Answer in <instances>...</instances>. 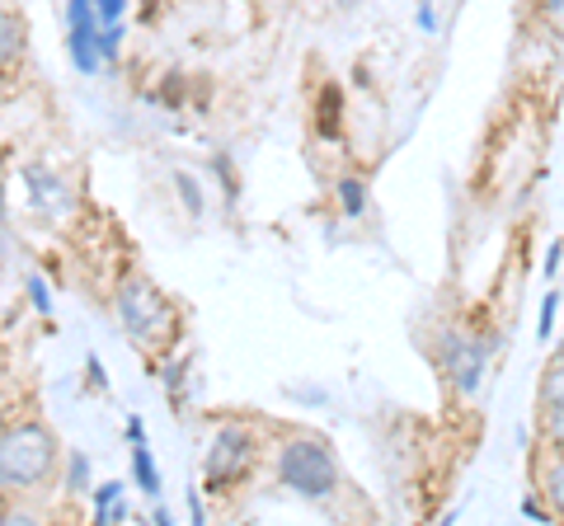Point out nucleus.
<instances>
[{
  "instance_id": "1",
  "label": "nucleus",
  "mask_w": 564,
  "mask_h": 526,
  "mask_svg": "<svg viewBox=\"0 0 564 526\" xmlns=\"http://www.w3.org/2000/svg\"><path fill=\"white\" fill-rule=\"evenodd\" d=\"M278 484L296 498L325 503L339 489V461H334V451L321 437H292L278 451Z\"/></svg>"
},
{
  "instance_id": "11",
  "label": "nucleus",
  "mask_w": 564,
  "mask_h": 526,
  "mask_svg": "<svg viewBox=\"0 0 564 526\" xmlns=\"http://www.w3.org/2000/svg\"><path fill=\"white\" fill-rule=\"evenodd\" d=\"M541 484H545V498H551V513L564 522V451L555 456L551 465H545V475H541Z\"/></svg>"
},
{
  "instance_id": "7",
  "label": "nucleus",
  "mask_w": 564,
  "mask_h": 526,
  "mask_svg": "<svg viewBox=\"0 0 564 526\" xmlns=\"http://www.w3.org/2000/svg\"><path fill=\"white\" fill-rule=\"evenodd\" d=\"M66 52H70V62H76V72L80 76H95L104 62V20H90V24H70L66 33Z\"/></svg>"
},
{
  "instance_id": "16",
  "label": "nucleus",
  "mask_w": 564,
  "mask_h": 526,
  "mask_svg": "<svg viewBox=\"0 0 564 526\" xmlns=\"http://www.w3.org/2000/svg\"><path fill=\"white\" fill-rule=\"evenodd\" d=\"M24 292H29V306H33V310H39V315H52V296H47V283H43L39 273H29V277H24Z\"/></svg>"
},
{
  "instance_id": "26",
  "label": "nucleus",
  "mask_w": 564,
  "mask_h": 526,
  "mask_svg": "<svg viewBox=\"0 0 564 526\" xmlns=\"http://www.w3.org/2000/svg\"><path fill=\"white\" fill-rule=\"evenodd\" d=\"M419 29H423V33H433V29H437V14H433V6H419Z\"/></svg>"
},
{
  "instance_id": "9",
  "label": "nucleus",
  "mask_w": 564,
  "mask_h": 526,
  "mask_svg": "<svg viewBox=\"0 0 564 526\" xmlns=\"http://www.w3.org/2000/svg\"><path fill=\"white\" fill-rule=\"evenodd\" d=\"M541 405H545V414L564 409V343H560V353L551 358V366H545V376H541Z\"/></svg>"
},
{
  "instance_id": "8",
  "label": "nucleus",
  "mask_w": 564,
  "mask_h": 526,
  "mask_svg": "<svg viewBox=\"0 0 564 526\" xmlns=\"http://www.w3.org/2000/svg\"><path fill=\"white\" fill-rule=\"evenodd\" d=\"M132 480H137V489H141L147 498L161 494V470H155L147 442H132Z\"/></svg>"
},
{
  "instance_id": "27",
  "label": "nucleus",
  "mask_w": 564,
  "mask_h": 526,
  "mask_svg": "<svg viewBox=\"0 0 564 526\" xmlns=\"http://www.w3.org/2000/svg\"><path fill=\"white\" fill-rule=\"evenodd\" d=\"M188 517H193V522H207V513H203V498H198V489H193V494H188Z\"/></svg>"
},
{
  "instance_id": "5",
  "label": "nucleus",
  "mask_w": 564,
  "mask_h": 526,
  "mask_svg": "<svg viewBox=\"0 0 564 526\" xmlns=\"http://www.w3.org/2000/svg\"><path fill=\"white\" fill-rule=\"evenodd\" d=\"M485 366H489V339L466 335V329H447V339H443V372L452 381V391L462 399H470L475 391H480V381H485Z\"/></svg>"
},
{
  "instance_id": "6",
  "label": "nucleus",
  "mask_w": 564,
  "mask_h": 526,
  "mask_svg": "<svg viewBox=\"0 0 564 526\" xmlns=\"http://www.w3.org/2000/svg\"><path fill=\"white\" fill-rule=\"evenodd\" d=\"M20 179H24V188H29V202L39 207L43 217H66L70 207H76V193H70V184L62 179L57 169H47V165H24Z\"/></svg>"
},
{
  "instance_id": "21",
  "label": "nucleus",
  "mask_w": 564,
  "mask_h": 526,
  "mask_svg": "<svg viewBox=\"0 0 564 526\" xmlns=\"http://www.w3.org/2000/svg\"><path fill=\"white\" fill-rule=\"evenodd\" d=\"M184 376H188V358H180V362H170V366H165V391H174V395H180V385H184Z\"/></svg>"
},
{
  "instance_id": "10",
  "label": "nucleus",
  "mask_w": 564,
  "mask_h": 526,
  "mask_svg": "<svg viewBox=\"0 0 564 526\" xmlns=\"http://www.w3.org/2000/svg\"><path fill=\"white\" fill-rule=\"evenodd\" d=\"M20 52H24V20L14 10L0 14V62L14 66L20 62Z\"/></svg>"
},
{
  "instance_id": "29",
  "label": "nucleus",
  "mask_w": 564,
  "mask_h": 526,
  "mask_svg": "<svg viewBox=\"0 0 564 526\" xmlns=\"http://www.w3.org/2000/svg\"><path fill=\"white\" fill-rule=\"evenodd\" d=\"M541 10H551V14H560V10H564V0H541Z\"/></svg>"
},
{
  "instance_id": "28",
  "label": "nucleus",
  "mask_w": 564,
  "mask_h": 526,
  "mask_svg": "<svg viewBox=\"0 0 564 526\" xmlns=\"http://www.w3.org/2000/svg\"><path fill=\"white\" fill-rule=\"evenodd\" d=\"M560 259H564V244H551V254H545V277L560 269Z\"/></svg>"
},
{
  "instance_id": "25",
  "label": "nucleus",
  "mask_w": 564,
  "mask_h": 526,
  "mask_svg": "<svg viewBox=\"0 0 564 526\" xmlns=\"http://www.w3.org/2000/svg\"><path fill=\"white\" fill-rule=\"evenodd\" d=\"M128 442H147V424H141L137 414L128 418Z\"/></svg>"
},
{
  "instance_id": "17",
  "label": "nucleus",
  "mask_w": 564,
  "mask_h": 526,
  "mask_svg": "<svg viewBox=\"0 0 564 526\" xmlns=\"http://www.w3.org/2000/svg\"><path fill=\"white\" fill-rule=\"evenodd\" d=\"M122 33H128V29H122V20L104 24V57H109V62H118V52H122Z\"/></svg>"
},
{
  "instance_id": "2",
  "label": "nucleus",
  "mask_w": 564,
  "mask_h": 526,
  "mask_svg": "<svg viewBox=\"0 0 564 526\" xmlns=\"http://www.w3.org/2000/svg\"><path fill=\"white\" fill-rule=\"evenodd\" d=\"M57 465V437L43 424H10L0 432V484L39 489Z\"/></svg>"
},
{
  "instance_id": "4",
  "label": "nucleus",
  "mask_w": 564,
  "mask_h": 526,
  "mask_svg": "<svg viewBox=\"0 0 564 526\" xmlns=\"http://www.w3.org/2000/svg\"><path fill=\"white\" fill-rule=\"evenodd\" d=\"M254 465V432L245 424H221L212 432L207 456H203V480L207 489H231L240 475H250Z\"/></svg>"
},
{
  "instance_id": "14",
  "label": "nucleus",
  "mask_w": 564,
  "mask_h": 526,
  "mask_svg": "<svg viewBox=\"0 0 564 526\" xmlns=\"http://www.w3.org/2000/svg\"><path fill=\"white\" fill-rule=\"evenodd\" d=\"M66 489H70V494H85V489H90V456H85V451L66 456Z\"/></svg>"
},
{
  "instance_id": "13",
  "label": "nucleus",
  "mask_w": 564,
  "mask_h": 526,
  "mask_svg": "<svg viewBox=\"0 0 564 526\" xmlns=\"http://www.w3.org/2000/svg\"><path fill=\"white\" fill-rule=\"evenodd\" d=\"M174 188H180V202H184V212L188 217H203V188H198V179H193L188 169H174Z\"/></svg>"
},
{
  "instance_id": "18",
  "label": "nucleus",
  "mask_w": 564,
  "mask_h": 526,
  "mask_svg": "<svg viewBox=\"0 0 564 526\" xmlns=\"http://www.w3.org/2000/svg\"><path fill=\"white\" fill-rule=\"evenodd\" d=\"M118 498H122V484H118V480L99 484V489H95V513H104V507H113Z\"/></svg>"
},
{
  "instance_id": "24",
  "label": "nucleus",
  "mask_w": 564,
  "mask_h": 526,
  "mask_svg": "<svg viewBox=\"0 0 564 526\" xmlns=\"http://www.w3.org/2000/svg\"><path fill=\"white\" fill-rule=\"evenodd\" d=\"M522 513L532 517V522H551V513H545V507H541L536 498H522Z\"/></svg>"
},
{
  "instance_id": "19",
  "label": "nucleus",
  "mask_w": 564,
  "mask_h": 526,
  "mask_svg": "<svg viewBox=\"0 0 564 526\" xmlns=\"http://www.w3.org/2000/svg\"><path fill=\"white\" fill-rule=\"evenodd\" d=\"M545 437H551V442H555V451H564V409L545 414Z\"/></svg>"
},
{
  "instance_id": "23",
  "label": "nucleus",
  "mask_w": 564,
  "mask_h": 526,
  "mask_svg": "<svg viewBox=\"0 0 564 526\" xmlns=\"http://www.w3.org/2000/svg\"><path fill=\"white\" fill-rule=\"evenodd\" d=\"M85 372H90V381L99 385V391H109V376H104V362L90 353V358H85Z\"/></svg>"
},
{
  "instance_id": "22",
  "label": "nucleus",
  "mask_w": 564,
  "mask_h": 526,
  "mask_svg": "<svg viewBox=\"0 0 564 526\" xmlns=\"http://www.w3.org/2000/svg\"><path fill=\"white\" fill-rule=\"evenodd\" d=\"M334 128H339V95L325 90V132H334Z\"/></svg>"
},
{
  "instance_id": "12",
  "label": "nucleus",
  "mask_w": 564,
  "mask_h": 526,
  "mask_svg": "<svg viewBox=\"0 0 564 526\" xmlns=\"http://www.w3.org/2000/svg\"><path fill=\"white\" fill-rule=\"evenodd\" d=\"M339 207H344V217H362L367 212V184L358 179V174H344L339 179Z\"/></svg>"
},
{
  "instance_id": "20",
  "label": "nucleus",
  "mask_w": 564,
  "mask_h": 526,
  "mask_svg": "<svg viewBox=\"0 0 564 526\" xmlns=\"http://www.w3.org/2000/svg\"><path fill=\"white\" fill-rule=\"evenodd\" d=\"M122 10H128V0H95V14L104 24H113V20H122Z\"/></svg>"
},
{
  "instance_id": "15",
  "label": "nucleus",
  "mask_w": 564,
  "mask_h": 526,
  "mask_svg": "<svg viewBox=\"0 0 564 526\" xmlns=\"http://www.w3.org/2000/svg\"><path fill=\"white\" fill-rule=\"evenodd\" d=\"M555 310H560V292H545L541 296V310H536V339L541 343L555 335Z\"/></svg>"
},
{
  "instance_id": "3",
  "label": "nucleus",
  "mask_w": 564,
  "mask_h": 526,
  "mask_svg": "<svg viewBox=\"0 0 564 526\" xmlns=\"http://www.w3.org/2000/svg\"><path fill=\"white\" fill-rule=\"evenodd\" d=\"M113 310L122 329L141 343V348H170L174 339V306L165 302V292L147 283V277H122V287L113 296Z\"/></svg>"
}]
</instances>
